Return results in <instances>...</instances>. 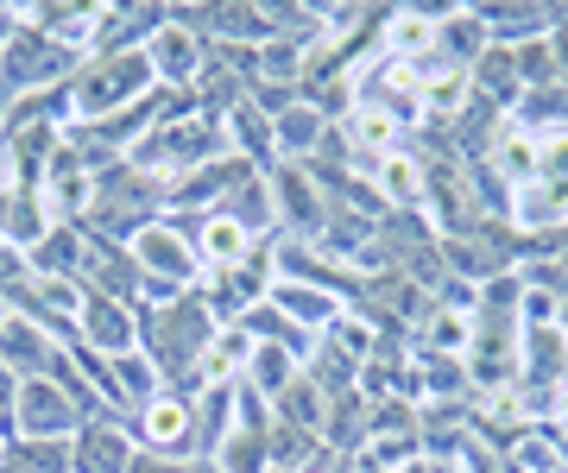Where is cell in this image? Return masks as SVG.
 Returning <instances> with one entry per match:
<instances>
[{
	"mask_svg": "<svg viewBox=\"0 0 568 473\" xmlns=\"http://www.w3.org/2000/svg\"><path fill=\"white\" fill-rule=\"evenodd\" d=\"M215 316L196 290H183V297H164V304H140V353L159 367L164 391H178V398H196L203 391V353L215 341Z\"/></svg>",
	"mask_w": 568,
	"mask_h": 473,
	"instance_id": "1",
	"label": "cell"
},
{
	"mask_svg": "<svg viewBox=\"0 0 568 473\" xmlns=\"http://www.w3.org/2000/svg\"><path fill=\"white\" fill-rule=\"evenodd\" d=\"M222 152H227L222 121H215V114H203L196 89H190V95H171V89H164V121L152 126V133H145L133 152H126V165L145 171V177H159V184L171 189L178 177L215 165Z\"/></svg>",
	"mask_w": 568,
	"mask_h": 473,
	"instance_id": "2",
	"label": "cell"
},
{
	"mask_svg": "<svg viewBox=\"0 0 568 473\" xmlns=\"http://www.w3.org/2000/svg\"><path fill=\"white\" fill-rule=\"evenodd\" d=\"M203 222V215H196ZM196 222H178V215H159L152 227H140L126 253L140 266L145 290L140 304H164V297H183V290L203 285V259H196Z\"/></svg>",
	"mask_w": 568,
	"mask_h": 473,
	"instance_id": "3",
	"label": "cell"
},
{
	"mask_svg": "<svg viewBox=\"0 0 568 473\" xmlns=\"http://www.w3.org/2000/svg\"><path fill=\"white\" fill-rule=\"evenodd\" d=\"M164 215V184L159 177H145L121 158V165H108L95 177V196L82 208V234H95V240H133L140 227H152Z\"/></svg>",
	"mask_w": 568,
	"mask_h": 473,
	"instance_id": "4",
	"label": "cell"
},
{
	"mask_svg": "<svg viewBox=\"0 0 568 473\" xmlns=\"http://www.w3.org/2000/svg\"><path fill=\"white\" fill-rule=\"evenodd\" d=\"M70 121H108L121 107L152 95V63L145 51H108V58H82V70L70 76Z\"/></svg>",
	"mask_w": 568,
	"mask_h": 473,
	"instance_id": "5",
	"label": "cell"
},
{
	"mask_svg": "<svg viewBox=\"0 0 568 473\" xmlns=\"http://www.w3.org/2000/svg\"><path fill=\"white\" fill-rule=\"evenodd\" d=\"M77 70H82L77 51L58 44L51 32H39V25L13 20V32L0 44V95H13V102L20 95H44V89H63Z\"/></svg>",
	"mask_w": 568,
	"mask_h": 473,
	"instance_id": "6",
	"label": "cell"
},
{
	"mask_svg": "<svg viewBox=\"0 0 568 473\" xmlns=\"http://www.w3.org/2000/svg\"><path fill=\"white\" fill-rule=\"evenodd\" d=\"M77 430H82V411L63 398L58 379H20L13 385V417H7L13 442H70Z\"/></svg>",
	"mask_w": 568,
	"mask_h": 473,
	"instance_id": "7",
	"label": "cell"
},
{
	"mask_svg": "<svg viewBox=\"0 0 568 473\" xmlns=\"http://www.w3.org/2000/svg\"><path fill=\"white\" fill-rule=\"evenodd\" d=\"M265 290H272V240H265L253 259H241V266H215L203 271V285H196V297L209 304V316L222 322V329H234L253 304H265Z\"/></svg>",
	"mask_w": 568,
	"mask_h": 473,
	"instance_id": "8",
	"label": "cell"
},
{
	"mask_svg": "<svg viewBox=\"0 0 568 473\" xmlns=\"http://www.w3.org/2000/svg\"><path fill=\"white\" fill-rule=\"evenodd\" d=\"M272 177V203H278V234H291V240H323V227H328V189L323 177L310 165H278V171H265Z\"/></svg>",
	"mask_w": 568,
	"mask_h": 473,
	"instance_id": "9",
	"label": "cell"
},
{
	"mask_svg": "<svg viewBox=\"0 0 568 473\" xmlns=\"http://www.w3.org/2000/svg\"><path fill=\"white\" fill-rule=\"evenodd\" d=\"M13 316H26V322H39L58 348H70L77 341V316H82V285H70V278H26L13 297Z\"/></svg>",
	"mask_w": 568,
	"mask_h": 473,
	"instance_id": "10",
	"label": "cell"
},
{
	"mask_svg": "<svg viewBox=\"0 0 568 473\" xmlns=\"http://www.w3.org/2000/svg\"><path fill=\"white\" fill-rule=\"evenodd\" d=\"M145 63H152V83L159 89L190 95V89L203 83V70H209V39L190 32V25H178V20H164V32L145 44Z\"/></svg>",
	"mask_w": 568,
	"mask_h": 473,
	"instance_id": "11",
	"label": "cell"
},
{
	"mask_svg": "<svg viewBox=\"0 0 568 473\" xmlns=\"http://www.w3.org/2000/svg\"><path fill=\"white\" fill-rule=\"evenodd\" d=\"M133 454H140L133 423L114 417V411L89 417V423L70 435V473H126V467H133Z\"/></svg>",
	"mask_w": 568,
	"mask_h": 473,
	"instance_id": "12",
	"label": "cell"
},
{
	"mask_svg": "<svg viewBox=\"0 0 568 473\" xmlns=\"http://www.w3.org/2000/svg\"><path fill=\"white\" fill-rule=\"evenodd\" d=\"M77 341L89 353H133L140 348V309L121 304V297H95V290H82V316H77Z\"/></svg>",
	"mask_w": 568,
	"mask_h": 473,
	"instance_id": "13",
	"label": "cell"
},
{
	"mask_svg": "<svg viewBox=\"0 0 568 473\" xmlns=\"http://www.w3.org/2000/svg\"><path fill=\"white\" fill-rule=\"evenodd\" d=\"M126 423H133V442H140V449L171 454V461H196V442H190V398H178V391H159V398L140 404Z\"/></svg>",
	"mask_w": 568,
	"mask_h": 473,
	"instance_id": "14",
	"label": "cell"
},
{
	"mask_svg": "<svg viewBox=\"0 0 568 473\" xmlns=\"http://www.w3.org/2000/svg\"><path fill=\"white\" fill-rule=\"evenodd\" d=\"M77 285L82 290H95V297H121V304L140 309V266H133V253L121 247V240H95L89 234V247H82V271H77Z\"/></svg>",
	"mask_w": 568,
	"mask_h": 473,
	"instance_id": "15",
	"label": "cell"
},
{
	"mask_svg": "<svg viewBox=\"0 0 568 473\" xmlns=\"http://www.w3.org/2000/svg\"><path fill=\"white\" fill-rule=\"evenodd\" d=\"M51 227H58V215H51L39 184H0V247L32 253Z\"/></svg>",
	"mask_w": 568,
	"mask_h": 473,
	"instance_id": "16",
	"label": "cell"
},
{
	"mask_svg": "<svg viewBox=\"0 0 568 473\" xmlns=\"http://www.w3.org/2000/svg\"><path fill=\"white\" fill-rule=\"evenodd\" d=\"M373 189L386 196L392 215H424V208H429V171H424V158L398 145L392 158H379V171H373Z\"/></svg>",
	"mask_w": 568,
	"mask_h": 473,
	"instance_id": "17",
	"label": "cell"
},
{
	"mask_svg": "<svg viewBox=\"0 0 568 473\" xmlns=\"http://www.w3.org/2000/svg\"><path fill=\"white\" fill-rule=\"evenodd\" d=\"M58 353H63L58 341H51L39 322H26V316H13V322L0 329V367L13 372V379H44Z\"/></svg>",
	"mask_w": 568,
	"mask_h": 473,
	"instance_id": "18",
	"label": "cell"
},
{
	"mask_svg": "<svg viewBox=\"0 0 568 473\" xmlns=\"http://www.w3.org/2000/svg\"><path fill=\"white\" fill-rule=\"evenodd\" d=\"M222 140L234 158H246L253 171H278V140H272V121H265L253 102H241L234 114H222Z\"/></svg>",
	"mask_w": 568,
	"mask_h": 473,
	"instance_id": "19",
	"label": "cell"
},
{
	"mask_svg": "<svg viewBox=\"0 0 568 473\" xmlns=\"http://www.w3.org/2000/svg\"><path fill=\"white\" fill-rule=\"evenodd\" d=\"M323 133H328V114H316V107L297 95V102H291L278 121H272V140H278V165H310V158H316V145H323Z\"/></svg>",
	"mask_w": 568,
	"mask_h": 473,
	"instance_id": "20",
	"label": "cell"
},
{
	"mask_svg": "<svg viewBox=\"0 0 568 473\" xmlns=\"http://www.w3.org/2000/svg\"><path fill=\"white\" fill-rule=\"evenodd\" d=\"M265 240H253L241 222H227L222 208L215 215H203L196 222V259H203V271H215V266H241V259H253Z\"/></svg>",
	"mask_w": 568,
	"mask_h": 473,
	"instance_id": "21",
	"label": "cell"
},
{
	"mask_svg": "<svg viewBox=\"0 0 568 473\" xmlns=\"http://www.w3.org/2000/svg\"><path fill=\"white\" fill-rule=\"evenodd\" d=\"M234 391L241 385H203L190 398V442H196V454H215L234 435Z\"/></svg>",
	"mask_w": 568,
	"mask_h": 473,
	"instance_id": "22",
	"label": "cell"
},
{
	"mask_svg": "<svg viewBox=\"0 0 568 473\" xmlns=\"http://www.w3.org/2000/svg\"><path fill=\"white\" fill-rule=\"evenodd\" d=\"M467 348H474V316H462V309H443L436 297H429V309L417 316V353L467 360Z\"/></svg>",
	"mask_w": 568,
	"mask_h": 473,
	"instance_id": "23",
	"label": "cell"
},
{
	"mask_svg": "<svg viewBox=\"0 0 568 473\" xmlns=\"http://www.w3.org/2000/svg\"><path fill=\"white\" fill-rule=\"evenodd\" d=\"M82 247H89L82 222H58V227H51V234L39 240V247L26 253V266H32V278H70V285H77V271H82Z\"/></svg>",
	"mask_w": 568,
	"mask_h": 473,
	"instance_id": "24",
	"label": "cell"
},
{
	"mask_svg": "<svg viewBox=\"0 0 568 473\" xmlns=\"http://www.w3.org/2000/svg\"><path fill=\"white\" fill-rule=\"evenodd\" d=\"M222 215L227 222H241L253 240H272L278 234V203H272V177H246L234 196L222 203Z\"/></svg>",
	"mask_w": 568,
	"mask_h": 473,
	"instance_id": "25",
	"label": "cell"
},
{
	"mask_svg": "<svg viewBox=\"0 0 568 473\" xmlns=\"http://www.w3.org/2000/svg\"><path fill=\"white\" fill-rule=\"evenodd\" d=\"M265 297H272V304H278L284 316L297 322V329H310V335H323L328 322H335V316L347 309L342 297H328V290H310V285H272Z\"/></svg>",
	"mask_w": 568,
	"mask_h": 473,
	"instance_id": "26",
	"label": "cell"
},
{
	"mask_svg": "<svg viewBox=\"0 0 568 473\" xmlns=\"http://www.w3.org/2000/svg\"><path fill=\"white\" fill-rule=\"evenodd\" d=\"M246 360H253V341L241 329H215V341L203 353V385H241Z\"/></svg>",
	"mask_w": 568,
	"mask_h": 473,
	"instance_id": "27",
	"label": "cell"
},
{
	"mask_svg": "<svg viewBox=\"0 0 568 473\" xmlns=\"http://www.w3.org/2000/svg\"><path fill=\"white\" fill-rule=\"evenodd\" d=\"M272 411H278L284 423H297V430H310V435H323V430H328V398L316 391V379H310V372H304V379H297L291 391H284V398L272 404Z\"/></svg>",
	"mask_w": 568,
	"mask_h": 473,
	"instance_id": "28",
	"label": "cell"
},
{
	"mask_svg": "<svg viewBox=\"0 0 568 473\" xmlns=\"http://www.w3.org/2000/svg\"><path fill=\"white\" fill-rule=\"evenodd\" d=\"M209 461H215L222 473H265V467H272V454H265V430H234L222 449L209 454Z\"/></svg>",
	"mask_w": 568,
	"mask_h": 473,
	"instance_id": "29",
	"label": "cell"
},
{
	"mask_svg": "<svg viewBox=\"0 0 568 473\" xmlns=\"http://www.w3.org/2000/svg\"><path fill=\"white\" fill-rule=\"evenodd\" d=\"M7 461L26 473H70V442H7Z\"/></svg>",
	"mask_w": 568,
	"mask_h": 473,
	"instance_id": "30",
	"label": "cell"
},
{
	"mask_svg": "<svg viewBox=\"0 0 568 473\" xmlns=\"http://www.w3.org/2000/svg\"><path fill=\"white\" fill-rule=\"evenodd\" d=\"M32 278V266H26V253L20 247H0V297H13V290Z\"/></svg>",
	"mask_w": 568,
	"mask_h": 473,
	"instance_id": "31",
	"label": "cell"
},
{
	"mask_svg": "<svg viewBox=\"0 0 568 473\" xmlns=\"http://www.w3.org/2000/svg\"><path fill=\"white\" fill-rule=\"evenodd\" d=\"M183 467H190V461H171V454H152V449H140L126 473H183Z\"/></svg>",
	"mask_w": 568,
	"mask_h": 473,
	"instance_id": "32",
	"label": "cell"
},
{
	"mask_svg": "<svg viewBox=\"0 0 568 473\" xmlns=\"http://www.w3.org/2000/svg\"><path fill=\"white\" fill-rule=\"evenodd\" d=\"M544 417H549V430H556V435H568V385L549 398V411H544Z\"/></svg>",
	"mask_w": 568,
	"mask_h": 473,
	"instance_id": "33",
	"label": "cell"
},
{
	"mask_svg": "<svg viewBox=\"0 0 568 473\" xmlns=\"http://www.w3.org/2000/svg\"><path fill=\"white\" fill-rule=\"evenodd\" d=\"M183 473H222V467H215L209 454H196V461H190V467H183Z\"/></svg>",
	"mask_w": 568,
	"mask_h": 473,
	"instance_id": "34",
	"label": "cell"
},
{
	"mask_svg": "<svg viewBox=\"0 0 568 473\" xmlns=\"http://www.w3.org/2000/svg\"><path fill=\"white\" fill-rule=\"evenodd\" d=\"M7 322H13V304H7V297H0V329H7Z\"/></svg>",
	"mask_w": 568,
	"mask_h": 473,
	"instance_id": "35",
	"label": "cell"
},
{
	"mask_svg": "<svg viewBox=\"0 0 568 473\" xmlns=\"http://www.w3.org/2000/svg\"><path fill=\"white\" fill-rule=\"evenodd\" d=\"M0 473H26V467H13V461H7V467H0Z\"/></svg>",
	"mask_w": 568,
	"mask_h": 473,
	"instance_id": "36",
	"label": "cell"
},
{
	"mask_svg": "<svg viewBox=\"0 0 568 473\" xmlns=\"http://www.w3.org/2000/svg\"><path fill=\"white\" fill-rule=\"evenodd\" d=\"M265 473H284V467H265Z\"/></svg>",
	"mask_w": 568,
	"mask_h": 473,
	"instance_id": "37",
	"label": "cell"
},
{
	"mask_svg": "<svg viewBox=\"0 0 568 473\" xmlns=\"http://www.w3.org/2000/svg\"><path fill=\"white\" fill-rule=\"evenodd\" d=\"M0 184H7V177H0Z\"/></svg>",
	"mask_w": 568,
	"mask_h": 473,
	"instance_id": "38",
	"label": "cell"
}]
</instances>
